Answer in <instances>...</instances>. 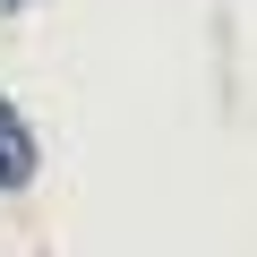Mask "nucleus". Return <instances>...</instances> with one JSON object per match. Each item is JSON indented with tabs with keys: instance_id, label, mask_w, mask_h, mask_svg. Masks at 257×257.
<instances>
[{
	"instance_id": "obj_2",
	"label": "nucleus",
	"mask_w": 257,
	"mask_h": 257,
	"mask_svg": "<svg viewBox=\"0 0 257 257\" xmlns=\"http://www.w3.org/2000/svg\"><path fill=\"white\" fill-rule=\"evenodd\" d=\"M0 9H9V18H18V9H35V0H0Z\"/></svg>"
},
{
	"instance_id": "obj_1",
	"label": "nucleus",
	"mask_w": 257,
	"mask_h": 257,
	"mask_svg": "<svg viewBox=\"0 0 257 257\" xmlns=\"http://www.w3.org/2000/svg\"><path fill=\"white\" fill-rule=\"evenodd\" d=\"M35 172H43V146H35V120L0 94V197H26L35 189Z\"/></svg>"
}]
</instances>
